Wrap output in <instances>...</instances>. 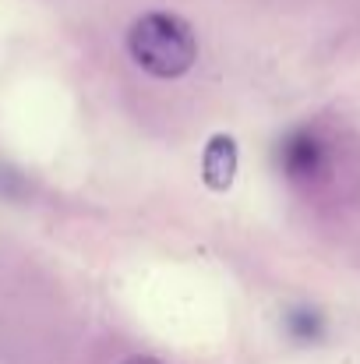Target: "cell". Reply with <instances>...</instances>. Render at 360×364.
<instances>
[{
    "label": "cell",
    "instance_id": "obj_1",
    "mask_svg": "<svg viewBox=\"0 0 360 364\" xmlns=\"http://www.w3.org/2000/svg\"><path fill=\"white\" fill-rule=\"evenodd\" d=\"M127 50L141 71L152 78H180L198 60V39L195 28L166 11L141 14L127 32Z\"/></svg>",
    "mask_w": 360,
    "mask_h": 364
},
{
    "label": "cell",
    "instance_id": "obj_2",
    "mask_svg": "<svg viewBox=\"0 0 360 364\" xmlns=\"http://www.w3.org/2000/svg\"><path fill=\"white\" fill-rule=\"evenodd\" d=\"M279 170L290 181H315L329 166V149L311 127H297L279 141Z\"/></svg>",
    "mask_w": 360,
    "mask_h": 364
},
{
    "label": "cell",
    "instance_id": "obj_3",
    "mask_svg": "<svg viewBox=\"0 0 360 364\" xmlns=\"http://www.w3.org/2000/svg\"><path fill=\"white\" fill-rule=\"evenodd\" d=\"M237 141L234 134H212L202 152V181L209 191H230L237 181Z\"/></svg>",
    "mask_w": 360,
    "mask_h": 364
},
{
    "label": "cell",
    "instance_id": "obj_4",
    "mask_svg": "<svg viewBox=\"0 0 360 364\" xmlns=\"http://www.w3.org/2000/svg\"><path fill=\"white\" fill-rule=\"evenodd\" d=\"M286 329L297 343H318L325 336V318L315 308H297V311L286 315Z\"/></svg>",
    "mask_w": 360,
    "mask_h": 364
},
{
    "label": "cell",
    "instance_id": "obj_5",
    "mask_svg": "<svg viewBox=\"0 0 360 364\" xmlns=\"http://www.w3.org/2000/svg\"><path fill=\"white\" fill-rule=\"evenodd\" d=\"M124 364H163V361H156V358H127Z\"/></svg>",
    "mask_w": 360,
    "mask_h": 364
}]
</instances>
